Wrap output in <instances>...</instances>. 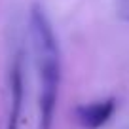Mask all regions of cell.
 I'll return each mask as SVG.
<instances>
[{"mask_svg":"<svg viewBox=\"0 0 129 129\" xmlns=\"http://www.w3.org/2000/svg\"><path fill=\"white\" fill-rule=\"evenodd\" d=\"M114 112H116V99L108 97L103 101L80 105L74 114H76V120L82 129H101L103 125L108 123Z\"/></svg>","mask_w":129,"mask_h":129,"instance_id":"obj_2","label":"cell"},{"mask_svg":"<svg viewBox=\"0 0 129 129\" xmlns=\"http://www.w3.org/2000/svg\"><path fill=\"white\" fill-rule=\"evenodd\" d=\"M10 89H12V106H10V116H8V129H19L21 106H23V64H21V55H17L12 64Z\"/></svg>","mask_w":129,"mask_h":129,"instance_id":"obj_3","label":"cell"},{"mask_svg":"<svg viewBox=\"0 0 129 129\" xmlns=\"http://www.w3.org/2000/svg\"><path fill=\"white\" fill-rule=\"evenodd\" d=\"M30 38L40 72V129H51L61 85V55L51 23L38 4L30 10Z\"/></svg>","mask_w":129,"mask_h":129,"instance_id":"obj_1","label":"cell"}]
</instances>
